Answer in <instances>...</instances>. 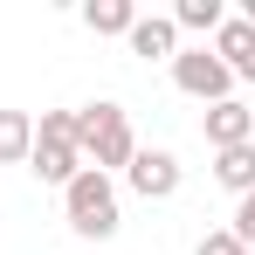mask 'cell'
<instances>
[{"label": "cell", "instance_id": "cell-13", "mask_svg": "<svg viewBox=\"0 0 255 255\" xmlns=\"http://www.w3.org/2000/svg\"><path fill=\"white\" fill-rule=\"evenodd\" d=\"M228 235H235L242 249H255V193H242V200H235V221H228Z\"/></svg>", "mask_w": 255, "mask_h": 255}, {"label": "cell", "instance_id": "cell-1", "mask_svg": "<svg viewBox=\"0 0 255 255\" xmlns=\"http://www.w3.org/2000/svg\"><path fill=\"white\" fill-rule=\"evenodd\" d=\"M76 118V152H83V166L97 172H118L131 166V152H138V138H131V111L125 104H83V111H69Z\"/></svg>", "mask_w": 255, "mask_h": 255}, {"label": "cell", "instance_id": "cell-14", "mask_svg": "<svg viewBox=\"0 0 255 255\" xmlns=\"http://www.w3.org/2000/svg\"><path fill=\"white\" fill-rule=\"evenodd\" d=\"M193 255H255V249H242L228 228H214V235H200V249H193Z\"/></svg>", "mask_w": 255, "mask_h": 255}, {"label": "cell", "instance_id": "cell-2", "mask_svg": "<svg viewBox=\"0 0 255 255\" xmlns=\"http://www.w3.org/2000/svg\"><path fill=\"white\" fill-rule=\"evenodd\" d=\"M62 214H69V228H76L83 242H111V235L125 228L118 179H111V172H97V166H83L69 186H62Z\"/></svg>", "mask_w": 255, "mask_h": 255}, {"label": "cell", "instance_id": "cell-4", "mask_svg": "<svg viewBox=\"0 0 255 255\" xmlns=\"http://www.w3.org/2000/svg\"><path fill=\"white\" fill-rule=\"evenodd\" d=\"M172 83L186 90L193 104H228L235 97V76H228V62L214 48H179L172 55Z\"/></svg>", "mask_w": 255, "mask_h": 255}, {"label": "cell", "instance_id": "cell-6", "mask_svg": "<svg viewBox=\"0 0 255 255\" xmlns=\"http://www.w3.org/2000/svg\"><path fill=\"white\" fill-rule=\"evenodd\" d=\"M200 138H207L214 152H228V145H255V111L242 104V97L207 104V111H200Z\"/></svg>", "mask_w": 255, "mask_h": 255}, {"label": "cell", "instance_id": "cell-11", "mask_svg": "<svg viewBox=\"0 0 255 255\" xmlns=\"http://www.w3.org/2000/svg\"><path fill=\"white\" fill-rule=\"evenodd\" d=\"M131 21H138L131 0H90V7H83V28H90V35H131Z\"/></svg>", "mask_w": 255, "mask_h": 255}, {"label": "cell", "instance_id": "cell-3", "mask_svg": "<svg viewBox=\"0 0 255 255\" xmlns=\"http://www.w3.org/2000/svg\"><path fill=\"white\" fill-rule=\"evenodd\" d=\"M28 172L42 186H69L83 172V152H76V118L69 111H42L35 118V152H28Z\"/></svg>", "mask_w": 255, "mask_h": 255}, {"label": "cell", "instance_id": "cell-5", "mask_svg": "<svg viewBox=\"0 0 255 255\" xmlns=\"http://www.w3.org/2000/svg\"><path fill=\"white\" fill-rule=\"evenodd\" d=\"M179 179H186V166L172 159L166 145H138V152H131V166H125V186L138 193V200H172V193H179Z\"/></svg>", "mask_w": 255, "mask_h": 255}, {"label": "cell", "instance_id": "cell-9", "mask_svg": "<svg viewBox=\"0 0 255 255\" xmlns=\"http://www.w3.org/2000/svg\"><path fill=\"white\" fill-rule=\"evenodd\" d=\"M214 179L242 200V193H255V145H228V152H214Z\"/></svg>", "mask_w": 255, "mask_h": 255}, {"label": "cell", "instance_id": "cell-10", "mask_svg": "<svg viewBox=\"0 0 255 255\" xmlns=\"http://www.w3.org/2000/svg\"><path fill=\"white\" fill-rule=\"evenodd\" d=\"M28 152H35V118L0 111V166H28Z\"/></svg>", "mask_w": 255, "mask_h": 255}, {"label": "cell", "instance_id": "cell-7", "mask_svg": "<svg viewBox=\"0 0 255 255\" xmlns=\"http://www.w3.org/2000/svg\"><path fill=\"white\" fill-rule=\"evenodd\" d=\"M214 55L228 62L235 83H255V28L242 21V14H228V21L214 28Z\"/></svg>", "mask_w": 255, "mask_h": 255}, {"label": "cell", "instance_id": "cell-8", "mask_svg": "<svg viewBox=\"0 0 255 255\" xmlns=\"http://www.w3.org/2000/svg\"><path fill=\"white\" fill-rule=\"evenodd\" d=\"M125 42H131V55H145V62H172V55H179V28H172V14H138Z\"/></svg>", "mask_w": 255, "mask_h": 255}, {"label": "cell", "instance_id": "cell-12", "mask_svg": "<svg viewBox=\"0 0 255 255\" xmlns=\"http://www.w3.org/2000/svg\"><path fill=\"white\" fill-rule=\"evenodd\" d=\"M221 21H228L221 0H179V7H172V28H179V35H214Z\"/></svg>", "mask_w": 255, "mask_h": 255}, {"label": "cell", "instance_id": "cell-15", "mask_svg": "<svg viewBox=\"0 0 255 255\" xmlns=\"http://www.w3.org/2000/svg\"><path fill=\"white\" fill-rule=\"evenodd\" d=\"M242 21H249V28H255V0H242Z\"/></svg>", "mask_w": 255, "mask_h": 255}]
</instances>
